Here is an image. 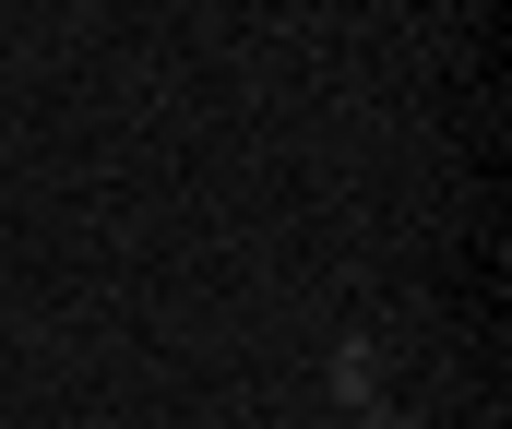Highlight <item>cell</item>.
Listing matches in <instances>:
<instances>
[]
</instances>
